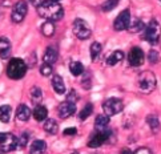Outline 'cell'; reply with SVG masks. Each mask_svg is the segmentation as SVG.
<instances>
[{
  "label": "cell",
  "instance_id": "1",
  "mask_svg": "<svg viewBox=\"0 0 161 154\" xmlns=\"http://www.w3.org/2000/svg\"><path fill=\"white\" fill-rule=\"evenodd\" d=\"M37 12H39V16L53 23L60 20L63 18V15H64V11H63L60 3H53V2H47L45 4L40 5L37 8Z\"/></svg>",
  "mask_w": 161,
  "mask_h": 154
},
{
  "label": "cell",
  "instance_id": "2",
  "mask_svg": "<svg viewBox=\"0 0 161 154\" xmlns=\"http://www.w3.org/2000/svg\"><path fill=\"white\" fill-rule=\"evenodd\" d=\"M27 64L21 59H12L8 62L7 66V76L12 80H20L27 73Z\"/></svg>",
  "mask_w": 161,
  "mask_h": 154
},
{
  "label": "cell",
  "instance_id": "3",
  "mask_svg": "<svg viewBox=\"0 0 161 154\" xmlns=\"http://www.w3.org/2000/svg\"><path fill=\"white\" fill-rule=\"evenodd\" d=\"M139 88L145 93H149L156 88V76L151 71H144L139 77Z\"/></svg>",
  "mask_w": 161,
  "mask_h": 154
},
{
  "label": "cell",
  "instance_id": "4",
  "mask_svg": "<svg viewBox=\"0 0 161 154\" xmlns=\"http://www.w3.org/2000/svg\"><path fill=\"white\" fill-rule=\"evenodd\" d=\"M123 109H124L123 101L120 98H116V97H111V98L105 100L104 104H103V110H104V113L108 117L119 114Z\"/></svg>",
  "mask_w": 161,
  "mask_h": 154
},
{
  "label": "cell",
  "instance_id": "5",
  "mask_svg": "<svg viewBox=\"0 0 161 154\" xmlns=\"http://www.w3.org/2000/svg\"><path fill=\"white\" fill-rule=\"evenodd\" d=\"M160 35H161V25L157 20H152L149 23L148 28L145 29V40L149 43V44H157L158 43V39H160Z\"/></svg>",
  "mask_w": 161,
  "mask_h": 154
},
{
  "label": "cell",
  "instance_id": "6",
  "mask_svg": "<svg viewBox=\"0 0 161 154\" xmlns=\"http://www.w3.org/2000/svg\"><path fill=\"white\" fill-rule=\"evenodd\" d=\"M73 33H75V36L80 40H87L91 37L92 31H91V28L85 20L76 19L73 21Z\"/></svg>",
  "mask_w": 161,
  "mask_h": 154
},
{
  "label": "cell",
  "instance_id": "7",
  "mask_svg": "<svg viewBox=\"0 0 161 154\" xmlns=\"http://www.w3.org/2000/svg\"><path fill=\"white\" fill-rule=\"evenodd\" d=\"M18 147V138L11 133H2L0 134V150L4 153L12 151Z\"/></svg>",
  "mask_w": 161,
  "mask_h": 154
},
{
  "label": "cell",
  "instance_id": "8",
  "mask_svg": "<svg viewBox=\"0 0 161 154\" xmlns=\"http://www.w3.org/2000/svg\"><path fill=\"white\" fill-rule=\"evenodd\" d=\"M27 12H28V5H27V3L24 2V0H20V2H18V3L15 4L14 11H12V15H11V20H12L14 23H20V21L24 20Z\"/></svg>",
  "mask_w": 161,
  "mask_h": 154
},
{
  "label": "cell",
  "instance_id": "9",
  "mask_svg": "<svg viewBox=\"0 0 161 154\" xmlns=\"http://www.w3.org/2000/svg\"><path fill=\"white\" fill-rule=\"evenodd\" d=\"M129 24H130V12L129 9H124L123 12H120L119 16L114 20V29L116 31H125L129 28Z\"/></svg>",
  "mask_w": 161,
  "mask_h": 154
},
{
  "label": "cell",
  "instance_id": "10",
  "mask_svg": "<svg viewBox=\"0 0 161 154\" xmlns=\"http://www.w3.org/2000/svg\"><path fill=\"white\" fill-rule=\"evenodd\" d=\"M128 61L129 65L132 66H140L144 62V52L142 49L139 47H133L130 49V52L128 55Z\"/></svg>",
  "mask_w": 161,
  "mask_h": 154
},
{
  "label": "cell",
  "instance_id": "11",
  "mask_svg": "<svg viewBox=\"0 0 161 154\" xmlns=\"http://www.w3.org/2000/svg\"><path fill=\"white\" fill-rule=\"evenodd\" d=\"M109 135H111V132H109L108 129L104 130V132H96L91 137V140L88 142V146L89 147H99V146H101L109 138Z\"/></svg>",
  "mask_w": 161,
  "mask_h": 154
},
{
  "label": "cell",
  "instance_id": "12",
  "mask_svg": "<svg viewBox=\"0 0 161 154\" xmlns=\"http://www.w3.org/2000/svg\"><path fill=\"white\" fill-rule=\"evenodd\" d=\"M76 112V104L69 101H64L59 105V116L60 118H68L75 114Z\"/></svg>",
  "mask_w": 161,
  "mask_h": 154
},
{
  "label": "cell",
  "instance_id": "13",
  "mask_svg": "<svg viewBox=\"0 0 161 154\" xmlns=\"http://www.w3.org/2000/svg\"><path fill=\"white\" fill-rule=\"evenodd\" d=\"M11 55V43L7 37L2 36L0 37V57L3 60L8 59Z\"/></svg>",
  "mask_w": 161,
  "mask_h": 154
},
{
  "label": "cell",
  "instance_id": "14",
  "mask_svg": "<svg viewBox=\"0 0 161 154\" xmlns=\"http://www.w3.org/2000/svg\"><path fill=\"white\" fill-rule=\"evenodd\" d=\"M57 57H59L57 50L55 48H52V47H48L47 49H45V52H44L43 61L45 62V64H48V65H52L57 61Z\"/></svg>",
  "mask_w": 161,
  "mask_h": 154
},
{
  "label": "cell",
  "instance_id": "15",
  "mask_svg": "<svg viewBox=\"0 0 161 154\" xmlns=\"http://www.w3.org/2000/svg\"><path fill=\"white\" fill-rule=\"evenodd\" d=\"M108 125H109V117L107 114H100L96 117V119H95L96 132H104V130H107Z\"/></svg>",
  "mask_w": 161,
  "mask_h": 154
},
{
  "label": "cell",
  "instance_id": "16",
  "mask_svg": "<svg viewBox=\"0 0 161 154\" xmlns=\"http://www.w3.org/2000/svg\"><path fill=\"white\" fill-rule=\"evenodd\" d=\"M16 117H18L19 121H23V122L28 121L30 117H31V109L25 104L19 105L18 106V110H16Z\"/></svg>",
  "mask_w": 161,
  "mask_h": 154
},
{
  "label": "cell",
  "instance_id": "17",
  "mask_svg": "<svg viewBox=\"0 0 161 154\" xmlns=\"http://www.w3.org/2000/svg\"><path fill=\"white\" fill-rule=\"evenodd\" d=\"M47 150V144L43 140H36L31 144L30 154H43Z\"/></svg>",
  "mask_w": 161,
  "mask_h": 154
},
{
  "label": "cell",
  "instance_id": "18",
  "mask_svg": "<svg viewBox=\"0 0 161 154\" xmlns=\"http://www.w3.org/2000/svg\"><path fill=\"white\" fill-rule=\"evenodd\" d=\"M52 88L55 89V92L59 93V94H64L65 93V84H64L63 78L59 75H55L52 77Z\"/></svg>",
  "mask_w": 161,
  "mask_h": 154
},
{
  "label": "cell",
  "instance_id": "19",
  "mask_svg": "<svg viewBox=\"0 0 161 154\" xmlns=\"http://www.w3.org/2000/svg\"><path fill=\"white\" fill-rule=\"evenodd\" d=\"M47 116H48V110H47V108L43 105H37L35 109H33V117H35V119L39 122L45 121Z\"/></svg>",
  "mask_w": 161,
  "mask_h": 154
},
{
  "label": "cell",
  "instance_id": "20",
  "mask_svg": "<svg viewBox=\"0 0 161 154\" xmlns=\"http://www.w3.org/2000/svg\"><path fill=\"white\" fill-rule=\"evenodd\" d=\"M44 130L48 134H56L59 132V124H57L53 118H47L44 121Z\"/></svg>",
  "mask_w": 161,
  "mask_h": 154
},
{
  "label": "cell",
  "instance_id": "21",
  "mask_svg": "<svg viewBox=\"0 0 161 154\" xmlns=\"http://www.w3.org/2000/svg\"><path fill=\"white\" fill-rule=\"evenodd\" d=\"M123 59H124V52L123 50H114V52L112 55H109V57L107 59V64L109 66H113V65L119 64L120 61H123Z\"/></svg>",
  "mask_w": 161,
  "mask_h": 154
},
{
  "label": "cell",
  "instance_id": "22",
  "mask_svg": "<svg viewBox=\"0 0 161 154\" xmlns=\"http://www.w3.org/2000/svg\"><path fill=\"white\" fill-rule=\"evenodd\" d=\"M147 122H148L149 128H151V130H152V132H153L154 134L160 132V128H161V125H160V121H158L157 116H154V114L148 116V117H147Z\"/></svg>",
  "mask_w": 161,
  "mask_h": 154
},
{
  "label": "cell",
  "instance_id": "23",
  "mask_svg": "<svg viewBox=\"0 0 161 154\" xmlns=\"http://www.w3.org/2000/svg\"><path fill=\"white\" fill-rule=\"evenodd\" d=\"M55 32H56V27H55V23L53 21H48L47 20L42 25V33H43L44 36L51 37V36H53Z\"/></svg>",
  "mask_w": 161,
  "mask_h": 154
},
{
  "label": "cell",
  "instance_id": "24",
  "mask_svg": "<svg viewBox=\"0 0 161 154\" xmlns=\"http://www.w3.org/2000/svg\"><path fill=\"white\" fill-rule=\"evenodd\" d=\"M11 118V106L9 105H2L0 106V121L3 124H7Z\"/></svg>",
  "mask_w": 161,
  "mask_h": 154
},
{
  "label": "cell",
  "instance_id": "25",
  "mask_svg": "<svg viewBox=\"0 0 161 154\" xmlns=\"http://www.w3.org/2000/svg\"><path fill=\"white\" fill-rule=\"evenodd\" d=\"M69 71L73 76H80L81 73L84 72V66L81 62H79V61H72L71 64H69Z\"/></svg>",
  "mask_w": 161,
  "mask_h": 154
},
{
  "label": "cell",
  "instance_id": "26",
  "mask_svg": "<svg viewBox=\"0 0 161 154\" xmlns=\"http://www.w3.org/2000/svg\"><path fill=\"white\" fill-rule=\"evenodd\" d=\"M101 49H103V47H101V44L100 43H92V45H91V59H92V61H96V59L99 57V55L101 53Z\"/></svg>",
  "mask_w": 161,
  "mask_h": 154
},
{
  "label": "cell",
  "instance_id": "27",
  "mask_svg": "<svg viewBox=\"0 0 161 154\" xmlns=\"http://www.w3.org/2000/svg\"><path fill=\"white\" fill-rule=\"evenodd\" d=\"M31 100H32V102H35V104H39V102L43 100L42 89H40L39 87H33L31 89Z\"/></svg>",
  "mask_w": 161,
  "mask_h": 154
},
{
  "label": "cell",
  "instance_id": "28",
  "mask_svg": "<svg viewBox=\"0 0 161 154\" xmlns=\"http://www.w3.org/2000/svg\"><path fill=\"white\" fill-rule=\"evenodd\" d=\"M128 29L132 32V33H139L140 31L144 29V23L139 19H136L133 21H130V24H129V28Z\"/></svg>",
  "mask_w": 161,
  "mask_h": 154
},
{
  "label": "cell",
  "instance_id": "29",
  "mask_svg": "<svg viewBox=\"0 0 161 154\" xmlns=\"http://www.w3.org/2000/svg\"><path fill=\"white\" fill-rule=\"evenodd\" d=\"M92 112H93V106H92V104H87L84 108H83V110L80 112V114H79V117H80V119L81 121H84V119H87L91 114H92Z\"/></svg>",
  "mask_w": 161,
  "mask_h": 154
},
{
  "label": "cell",
  "instance_id": "30",
  "mask_svg": "<svg viewBox=\"0 0 161 154\" xmlns=\"http://www.w3.org/2000/svg\"><path fill=\"white\" fill-rule=\"evenodd\" d=\"M117 4H119V0H107V2L103 4V11H105V12L112 11L113 8H116Z\"/></svg>",
  "mask_w": 161,
  "mask_h": 154
},
{
  "label": "cell",
  "instance_id": "31",
  "mask_svg": "<svg viewBox=\"0 0 161 154\" xmlns=\"http://www.w3.org/2000/svg\"><path fill=\"white\" fill-rule=\"evenodd\" d=\"M40 73L44 76V77H48L52 75V65H48L45 64V62H43V65L40 66Z\"/></svg>",
  "mask_w": 161,
  "mask_h": 154
},
{
  "label": "cell",
  "instance_id": "32",
  "mask_svg": "<svg viewBox=\"0 0 161 154\" xmlns=\"http://www.w3.org/2000/svg\"><path fill=\"white\" fill-rule=\"evenodd\" d=\"M158 59H160V55H158L157 50L152 49L151 52L148 53V60H149L151 64H156V62H158Z\"/></svg>",
  "mask_w": 161,
  "mask_h": 154
},
{
  "label": "cell",
  "instance_id": "33",
  "mask_svg": "<svg viewBox=\"0 0 161 154\" xmlns=\"http://www.w3.org/2000/svg\"><path fill=\"white\" fill-rule=\"evenodd\" d=\"M27 142H28V133H23L18 140V147L19 149H24L27 146Z\"/></svg>",
  "mask_w": 161,
  "mask_h": 154
},
{
  "label": "cell",
  "instance_id": "34",
  "mask_svg": "<svg viewBox=\"0 0 161 154\" xmlns=\"http://www.w3.org/2000/svg\"><path fill=\"white\" fill-rule=\"evenodd\" d=\"M77 100H79V96H77V93H75V92H71L69 96H68V98H67V101L73 102V104H76Z\"/></svg>",
  "mask_w": 161,
  "mask_h": 154
},
{
  "label": "cell",
  "instance_id": "35",
  "mask_svg": "<svg viewBox=\"0 0 161 154\" xmlns=\"http://www.w3.org/2000/svg\"><path fill=\"white\" fill-rule=\"evenodd\" d=\"M63 133H64V135H73L77 133V129L76 128H67Z\"/></svg>",
  "mask_w": 161,
  "mask_h": 154
},
{
  "label": "cell",
  "instance_id": "36",
  "mask_svg": "<svg viewBox=\"0 0 161 154\" xmlns=\"http://www.w3.org/2000/svg\"><path fill=\"white\" fill-rule=\"evenodd\" d=\"M133 154H152V151L148 149V147H140V149H137Z\"/></svg>",
  "mask_w": 161,
  "mask_h": 154
},
{
  "label": "cell",
  "instance_id": "37",
  "mask_svg": "<svg viewBox=\"0 0 161 154\" xmlns=\"http://www.w3.org/2000/svg\"><path fill=\"white\" fill-rule=\"evenodd\" d=\"M30 2H31V4L32 5H35V7H40V5H43V4H45V3H47V0H30Z\"/></svg>",
  "mask_w": 161,
  "mask_h": 154
},
{
  "label": "cell",
  "instance_id": "38",
  "mask_svg": "<svg viewBox=\"0 0 161 154\" xmlns=\"http://www.w3.org/2000/svg\"><path fill=\"white\" fill-rule=\"evenodd\" d=\"M121 154H133V153H132L129 149H123L121 150Z\"/></svg>",
  "mask_w": 161,
  "mask_h": 154
},
{
  "label": "cell",
  "instance_id": "39",
  "mask_svg": "<svg viewBox=\"0 0 161 154\" xmlns=\"http://www.w3.org/2000/svg\"><path fill=\"white\" fill-rule=\"evenodd\" d=\"M49 2H53V3H59V0H49Z\"/></svg>",
  "mask_w": 161,
  "mask_h": 154
},
{
  "label": "cell",
  "instance_id": "40",
  "mask_svg": "<svg viewBox=\"0 0 161 154\" xmlns=\"http://www.w3.org/2000/svg\"><path fill=\"white\" fill-rule=\"evenodd\" d=\"M73 154H79V153H73Z\"/></svg>",
  "mask_w": 161,
  "mask_h": 154
},
{
  "label": "cell",
  "instance_id": "41",
  "mask_svg": "<svg viewBox=\"0 0 161 154\" xmlns=\"http://www.w3.org/2000/svg\"><path fill=\"white\" fill-rule=\"evenodd\" d=\"M160 2H161V0H160Z\"/></svg>",
  "mask_w": 161,
  "mask_h": 154
}]
</instances>
